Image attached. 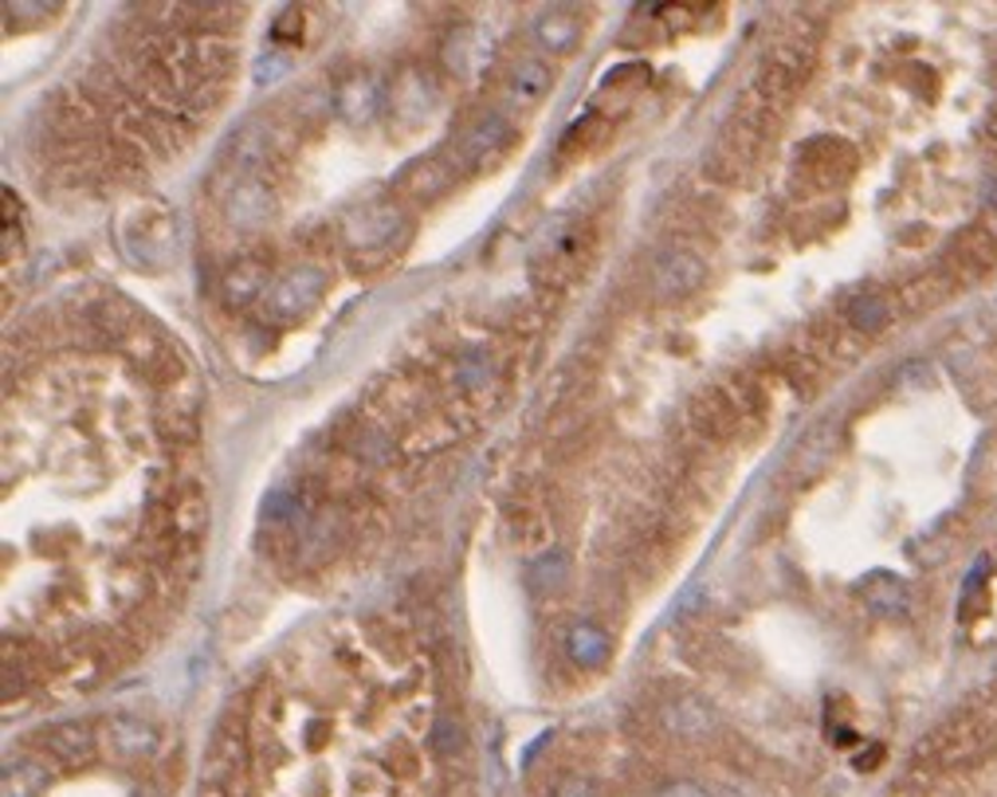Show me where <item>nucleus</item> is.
<instances>
[{
    "mask_svg": "<svg viewBox=\"0 0 997 797\" xmlns=\"http://www.w3.org/2000/svg\"><path fill=\"white\" fill-rule=\"evenodd\" d=\"M703 279H707L703 259H699L695 252H688V248L664 252V256L657 259V267H652V283H657V292L664 295V299L691 295L695 287H703Z\"/></svg>",
    "mask_w": 997,
    "mask_h": 797,
    "instance_id": "20e7f679",
    "label": "nucleus"
},
{
    "mask_svg": "<svg viewBox=\"0 0 997 797\" xmlns=\"http://www.w3.org/2000/svg\"><path fill=\"white\" fill-rule=\"evenodd\" d=\"M122 248L134 264L141 267H166L169 256H174V240H177V228H174V216L161 200H138L130 213L122 216Z\"/></svg>",
    "mask_w": 997,
    "mask_h": 797,
    "instance_id": "f257e3e1",
    "label": "nucleus"
},
{
    "mask_svg": "<svg viewBox=\"0 0 997 797\" xmlns=\"http://www.w3.org/2000/svg\"><path fill=\"white\" fill-rule=\"evenodd\" d=\"M393 233H397V213H393L389 205H369L366 213H358L346 225V236L358 244V248H377V244L389 240Z\"/></svg>",
    "mask_w": 997,
    "mask_h": 797,
    "instance_id": "ddd939ff",
    "label": "nucleus"
},
{
    "mask_svg": "<svg viewBox=\"0 0 997 797\" xmlns=\"http://www.w3.org/2000/svg\"><path fill=\"white\" fill-rule=\"evenodd\" d=\"M578 36H582V20L570 9H554L539 20V40L550 51H570L578 43Z\"/></svg>",
    "mask_w": 997,
    "mask_h": 797,
    "instance_id": "f3484780",
    "label": "nucleus"
},
{
    "mask_svg": "<svg viewBox=\"0 0 997 797\" xmlns=\"http://www.w3.org/2000/svg\"><path fill=\"white\" fill-rule=\"evenodd\" d=\"M102 747L110 750V758L134 762V758H146L158 747V735H154V727H146L138 719H110L107 731H102Z\"/></svg>",
    "mask_w": 997,
    "mask_h": 797,
    "instance_id": "6e6552de",
    "label": "nucleus"
},
{
    "mask_svg": "<svg viewBox=\"0 0 997 797\" xmlns=\"http://www.w3.org/2000/svg\"><path fill=\"white\" fill-rule=\"evenodd\" d=\"M806 51L798 48V43H778V48L770 51V56L762 59V67H758V79H754V91L762 102H786L793 91H798V83L806 79Z\"/></svg>",
    "mask_w": 997,
    "mask_h": 797,
    "instance_id": "7ed1b4c3",
    "label": "nucleus"
},
{
    "mask_svg": "<svg viewBox=\"0 0 997 797\" xmlns=\"http://www.w3.org/2000/svg\"><path fill=\"white\" fill-rule=\"evenodd\" d=\"M267 292H272V267H267V259H259V256L240 259V264L225 275V283H220V295H225V303L233 311L248 307V303H256L259 295H267Z\"/></svg>",
    "mask_w": 997,
    "mask_h": 797,
    "instance_id": "0eeeda50",
    "label": "nucleus"
},
{
    "mask_svg": "<svg viewBox=\"0 0 997 797\" xmlns=\"http://www.w3.org/2000/svg\"><path fill=\"white\" fill-rule=\"evenodd\" d=\"M433 755L444 758V762H456L460 755L467 750V731H464V722L456 719V715H441L433 727Z\"/></svg>",
    "mask_w": 997,
    "mask_h": 797,
    "instance_id": "4be33fe9",
    "label": "nucleus"
},
{
    "mask_svg": "<svg viewBox=\"0 0 997 797\" xmlns=\"http://www.w3.org/2000/svg\"><path fill=\"white\" fill-rule=\"evenodd\" d=\"M40 747L48 750V755H56L59 762H83V758L95 755L99 739H95V731L83 727V722H59V727H51V731L40 735Z\"/></svg>",
    "mask_w": 997,
    "mask_h": 797,
    "instance_id": "1a4fd4ad",
    "label": "nucleus"
},
{
    "mask_svg": "<svg viewBox=\"0 0 997 797\" xmlns=\"http://www.w3.org/2000/svg\"><path fill=\"white\" fill-rule=\"evenodd\" d=\"M565 652H570L574 665L601 668L609 660V637L598 629V624H574L570 637H565Z\"/></svg>",
    "mask_w": 997,
    "mask_h": 797,
    "instance_id": "dca6fc26",
    "label": "nucleus"
},
{
    "mask_svg": "<svg viewBox=\"0 0 997 797\" xmlns=\"http://www.w3.org/2000/svg\"><path fill=\"white\" fill-rule=\"evenodd\" d=\"M48 786V770L36 758H20V762L4 766V794L0 797H36Z\"/></svg>",
    "mask_w": 997,
    "mask_h": 797,
    "instance_id": "a211bd4d",
    "label": "nucleus"
},
{
    "mask_svg": "<svg viewBox=\"0 0 997 797\" xmlns=\"http://www.w3.org/2000/svg\"><path fill=\"white\" fill-rule=\"evenodd\" d=\"M664 727L672 735H683V739H695V735L711 731V715L695 699H680V703L664 707Z\"/></svg>",
    "mask_w": 997,
    "mask_h": 797,
    "instance_id": "aec40b11",
    "label": "nucleus"
},
{
    "mask_svg": "<svg viewBox=\"0 0 997 797\" xmlns=\"http://www.w3.org/2000/svg\"><path fill=\"white\" fill-rule=\"evenodd\" d=\"M888 318H891V307L884 303V295H876V292H865L848 303V326H852V331L876 334L888 326Z\"/></svg>",
    "mask_w": 997,
    "mask_h": 797,
    "instance_id": "6ab92c4d",
    "label": "nucleus"
},
{
    "mask_svg": "<svg viewBox=\"0 0 997 797\" xmlns=\"http://www.w3.org/2000/svg\"><path fill=\"white\" fill-rule=\"evenodd\" d=\"M507 141H511V126L503 115H491L483 118L480 126H472V130L464 134V141L456 146V166L460 169H480L487 166V161H495L498 154L507 150Z\"/></svg>",
    "mask_w": 997,
    "mask_h": 797,
    "instance_id": "423d86ee",
    "label": "nucleus"
},
{
    "mask_svg": "<svg viewBox=\"0 0 997 797\" xmlns=\"http://www.w3.org/2000/svg\"><path fill=\"white\" fill-rule=\"evenodd\" d=\"M550 83H554V67L546 59H523L507 79V99L519 107H534L539 99H546Z\"/></svg>",
    "mask_w": 997,
    "mask_h": 797,
    "instance_id": "9d476101",
    "label": "nucleus"
},
{
    "mask_svg": "<svg viewBox=\"0 0 997 797\" xmlns=\"http://www.w3.org/2000/svg\"><path fill=\"white\" fill-rule=\"evenodd\" d=\"M734 416H739V409L727 401L723 390H703L691 401V424L703 436H727L734 429Z\"/></svg>",
    "mask_w": 997,
    "mask_h": 797,
    "instance_id": "9b49d317",
    "label": "nucleus"
},
{
    "mask_svg": "<svg viewBox=\"0 0 997 797\" xmlns=\"http://www.w3.org/2000/svg\"><path fill=\"white\" fill-rule=\"evenodd\" d=\"M150 570H138V565H118L110 573V598L126 609V613H141L146 601H150Z\"/></svg>",
    "mask_w": 997,
    "mask_h": 797,
    "instance_id": "4468645a",
    "label": "nucleus"
},
{
    "mask_svg": "<svg viewBox=\"0 0 997 797\" xmlns=\"http://www.w3.org/2000/svg\"><path fill=\"white\" fill-rule=\"evenodd\" d=\"M225 213L233 225H244V228H256V225H264V220H272V213H275L272 185L256 174H244L240 181L233 185V193H228Z\"/></svg>",
    "mask_w": 997,
    "mask_h": 797,
    "instance_id": "39448f33",
    "label": "nucleus"
},
{
    "mask_svg": "<svg viewBox=\"0 0 997 797\" xmlns=\"http://www.w3.org/2000/svg\"><path fill=\"white\" fill-rule=\"evenodd\" d=\"M507 534L515 547H542L550 539V523H546V511L539 503H515L507 511Z\"/></svg>",
    "mask_w": 997,
    "mask_h": 797,
    "instance_id": "2eb2a0df",
    "label": "nucleus"
},
{
    "mask_svg": "<svg viewBox=\"0 0 997 797\" xmlns=\"http://www.w3.org/2000/svg\"><path fill=\"white\" fill-rule=\"evenodd\" d=\"M565 578H570V558H565V550H542L534 558L531 573H526V586H531V593L539 601H550L554 593H562Z\"/></svg>",
    "mask_w": 997,
    "mask_h": 797,
    "instance_id": "f8f14e48",
    "label": "nucleus"
},
{
    "mask_svg": "<svg viewBox=\"0 0 997 797\" xmlns=\"http://www.w3.org/2000/svg\"><path fill=\"white\" fill-rule=\"evenodd\" d=\"M660 797H707V794L699 786H691V781H675V786H668Z\"/></svg>",
    "mask_w": 997,
    "mask_h": 797,
    "instance_id": "393cba45",
    "label": "nucleus"
},
{
    "mask_svg": "<svg viewBox=\"0 0 997 797\" xmlns=\"http://www.w3.org/2000/svg\"><path fill=\"white\" fill-rule=\"evenodd\" d=\"M197 797H248V774H233V778H205L200 774Z\"/></svg>",
    "mask_w": 997,
    "mask_h": 797,
    "instance_id": "5701e85b",
    "label": "nucleus"
},
{
    "mask_svg": "<svg viewBox=\"0 0 997 797\" xmlns=\"http://www.w3.org/2000/svg\"><path fill=\"white\" fill-rule=\"evenodd\" d=\"M550 797H598V781L585 778V774H570V778L557 781Z\"/></svg>",
    "mask_w": 997,
    "mask_h": 797,
    "instance_id": "b1692460",
    "label": "nucleus"
},
{
    "mask_svg": "<svg viewBox=\"0 0 997 797\" xmlns=\"http://www.w3.org/2000/svg\"><path fill=\"white\" fill-rule=\"evenodd\" d=\"M865 598H868V609H876V613H904L907 586L896 582L891 573H876V578L865 582Z\"/></svg>",
    "mask_w": 997,
    "mask_h": 797,
    "instance_id": "412c9836",
    "label": "nucleus"
},
{
    "mask_svg": "<svg viewBox=\"0 0 997 797\" xmlns=\"http://www.w3.org/2000/svg\"><path fill=\"white\" fill-rule=\"evenodd\" d=\"M326 292V272L315 264H299L292 272H283L279 279L272 283V292L264 295L267 318L275 323H299L303 315L315 311V303L323 299Z\"/></svg>",
    "mask_w": 997,
    "mask_h": 797,
    "instance_id": "f03ea898",
    "label": "nucleus"
}]
</instances>
